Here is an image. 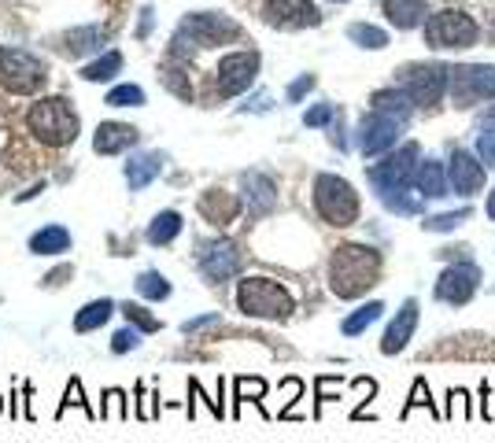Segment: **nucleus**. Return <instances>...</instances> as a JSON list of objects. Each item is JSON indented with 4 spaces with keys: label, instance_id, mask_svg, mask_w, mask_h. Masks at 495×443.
<instances>
[{
    "label": "nucleus",
    "instance_id": "1",
    "mask_svg": "<svg viewBox=\"0 0 495 443\" xmlns=\"http://www.w3.org/2000/svg\"><path fill=\"white\" fill-rule=\"evenodd\" d=\"M380 277V255L366 245H340L329 255V289L340 300L366 296Z\"/></svg>",
    "mask_w": 495,
    "mask_h": 443
},
{
    "label": "nucleus",
    "instance_id": "2",
    "mask_svg": "<svg viewBox=\"0 0 495 443\" xmlns=\"http://www.w3.org/2000/svg\"><path fill=\"white\" fill-rule=\"evenodd\" d=\"M225 42H241V26L222 12H197V15L181 19V26L174 33V45H170V60H185L197 49H215Z\"/></svg>",
    "mask_w": 495,
    "mask_h": 443
},
{
    "label": "nucleus",
    "instance_id": "3",
    "mask_svg": "<svg viewBox=\"0 0 495 443\" xmlns=\"http://www.w3.org/2000/svg\"><path fill=\"white\" fill-rule=\"evenodd\" d=\"M26 126H30V134L37 141L49 144V148L74 144V141H78V130H82L78 111H74L70 100H63V97H41L37 104H30Z\"/></svg>",
    "mask_w": 495,
    "mask_h": 443
},
{
    "label": "nucleus",
    "instance_id": "4",
    "mask_svg": "<svg viewBox=\"0 0 495 443\" xmlns=\"http://www.w3.org/2000/svg\"><path fill=\"white\" fill-rule=\"evenodd\" d=\"M237 310L244 318H259V321H285L296 303L289 296L285 285H278V281L270 277H244L237 285Z\"/></svg>",
    "mask_w": 495,
    "mask_h": 443
},
{
    "label": "nucleus",
    "instance_id": "5",
    "mask_svg": "<svg viewBox=\"0 0 495 443\" xmlns=\"http://www.w3.org/2000/svg\"><path fill=\"white\" fill-rule=\"evenodd\" d=\"M315 211L322 215L325 226L348 229L359 222V192L336 174H318L315 178Z\"/></svg>",
    "mask_w": 495,
    "mask_h": 443
},
{
    "label": "nucleus",
    "instance_id": "6",
    "mask_svg": "<svg viewBox=\"0 0 495 443\" xmlns=\"http://www.w3.org/2000/svg\"><path fill=\"white\" fill-rule=\"evenodd\" d=\"M45 82H49V63L45 60H37L33 52L15 49V45L0 49V86H5L8 93L30 97L37 89H45Z\"/></svg>",
    "mask_w": 495,
    "mask_h": 443
},
{
    "label": "nucleus",
    "instance_id": "7",
    "mask_svg": "<svg viewBox=\"0 0 495 443\" xmlns=\"http://www.w3.org/2000/svg\"><path fill=\"white\" fill-rule=\"evenodd\" d=\"M396 86L414 100V107H436L451 86V67L444 63H407L396 70Z\"/></svg>",
    "mask_w": 495,
    "mask_h": 443
},
{
    "label": "nucleus",
    "instance_id": "8",
    "mask_svg": "<svg viewBox=\"0 0 495 443\" xmlns=\"http://www.w3.org/2000/svg\"><path fill=\"white\" fill-rule=\"evenodd\" d=\"M417 155H422V148H417L414 141H407L399 152H392V155L380 159V163H373V167L366 171L373 192H377L380 199L396 196V192H407V185H410L414 174H417Z\"/></svg>",
    "mask_w": 495,
    "mask_h": 443
},
{
    "label": "nucleus",
    "instance_id": "9",
    "mask_svg": "<svg viewBox=\"0 0 495 443\" xmlns=\"http://www.w3.org/2000/svg\"><path fill=\"white\" fill-rule=\"evenodd\" d=\"M477 37H481V26L466 12H454V8L436 12L426 23L429 49H470V45H477Z\"/></svg>",
    "mask_w": 495,
    "mask_h": 443
},
{
    "label": "nucleus",
    "instance_id": "10",
    "mask_svg": "<svg viewBox=\"0 0 495 443\" xmlns=\"http://www.w3.org/2000/svg\"><path fill=\"white\" fill-rule=\"evenodd\" d=\"M259 74V52L255 49H241V52H225L215 67V100H230L237 93H244Z\"/></svg>",
    "mask_w": 495,
    "mask_h": 443
},
{
    "label": "nucleus",
    "instance_id": "11",
    "mask_svg": "<svg viewBox=\"0 0 495 443\" xmlns=\"http://www.w3.org/2000/svg\"><path fill=\"white\" fill-rule=\"evenodd\" d=\"M451 100L454 107H473L484 100H495V67L484 63H466V67H451Z\"/></svg>",
    "mask_w": 495,
    "mask_h": 443
},
{
    "label": "nucleus",
    "instance_id": "12",
    "mask_svg": "<svg viewBox=\"0 0 495 443\" xmlns=\"http://www.w3.org/2000/svg\"><path fill=\"white\" fill-rule=\"evenodd\" d=\"M197 266L204 273V281H211V285H222V281H230L241 273L244 266V252L234 245V240L225 236H215V240H204L200 252H197Z\"/></svg>",
    "mask_w": 495,
    "mask_h": 443
},
{
    "label": "nucleus",
    "instance_id": "13",
    "mask_svg": "<svg viewBox=\"0 0 495 443\" xmlns=\"http://www.w3.org/2000/svg\"><path fill=\"white\" fill-rule=\"evenodd\" d=\"M477 289H481V266L473 259H459L436 277L433 296L447 307H466L477 296Z\"/></svg>",
    "mask_w": 495,
    "mask_h": 443
},
{
    "label": "nucleus",
    "instance_id": "14",
    "mask_svg": "<svg viewBox=\"0 0 495 443\" xmlns=\"http://www.w3.org/2000/svg\"><path fill=\"white\" fill-rule=\"evenodd\" d=\"M262 23L274 30H307V26H318L322 15L311 0H266Z\"/></svg>",
    "mask_w": 495,
    "mask_h": 443
},
{
    "label": "nucleus",
    "instance_id": "15",
    "mask_svg": "<svg viewBox=\"0 0 495 443\" xmlns=\"http://www.w3.org/2000/svg\"><path fill=\"white\" fill-rule=\"evenodd\" d=\"M399 126H403L399 118H392V115H385V111H370L362 123H359V152H362L366 159L385 155V152L396 144Z\"/></svg>",
    "mask_w": 495,
    "mask_h": 443
},
{
    "label": "nucleus",
    "instance_id": "16",
    "mask_svg": "<svg viewBox=\"0 0 495 443\" xmlns=\"http://www.w3.org/2000/svg\"><path fill=\"white\" fill-rule=\"evenodd\" d=\"M447 181H451V189L459 192L463 199H470V196H477V192L484 189V163H481V159H473L470 152L459 148V152L451 155Z\"/></svg>",
    "mask_w": 495,
    "mask_h": 443
},
{
    "label": "nucleus",
    "instance_id": "17",
    "mask_svg": "<svg viewBox=\"0 0 495 443\" xmlns=\"http://www.w3.org/2000/svg\"><path fill=\"white\" fill-rule=\"evenodd\" d=\"M241 189H244V204L252 218H266L278 208V185L266 178L262 171H244L241 174Z\"/></svg>",
    "mask_w": 495,
    "mask_h": 443
},
{
    "label": "nucleus",
    "instance_id": "18",
    "mask_svg": "<svg viewBox=\"0 0 495 443\" xmlns=\"http://www.w3.org/2000/svg\"><path fill=\"white\" fill-rule=\"evenodd\" d=\"M429 358H495V340L491 337H447L440 347L426 351Z\"/></svg>",
    "mask_w": 495,
    "mask_h": 443
},
{
    "label": "nucleus",
    "instance_id": "19",
    "mask_svg": "<svg viewBox=\"0 0 495 443\" xmlns=\"http://www.w3.org/2000/svg\"><path fill=\"white\" fill-rule=\"evenodd\" d=\"M414 329H417V300H407L403 310L392 318V326L385 329V337H380V351H385V355H399L410 344Z\"/></svg>",
    "mask_w": 495,
    "mask_h": 443
},
{
    "label": "nucleus",
    "instance_id": "20",
    "mask_svg": "<svg viewBox=\"0 0 495 443\" xmlns=\"http://www.w3.org/2000/svg\"><path fill=\"white\" fill-rule=\"evenodd\" d=\"M137 141H141V134L126 123H100L93 134V152L96 155H119V152L133 148Z\"/></svg>",
    "mask_w": 495,
    "mask_h": 443
},
{
    "label": "nucleus",
    "instance_id": "21",
    "mask_svg": "<svg viewBox=\"0 0 495 443\" xmlns=\"http://www.w3.org/2000/svg\"><path fill=\"white\" fill-rule=\"evenodd\" d=\"M197 211H200V215H204V222H211V226H230V222L237 218V211H241V199H237L234 192L207 189V192L200 196Z\"/></svg>",
    "mask_w": 495,
    "mask_h": 443
},
{
    "label": "nucleus",
    "instance_id": "22",
    "mask_svg": "<svg viewBox=\"0 0 495 443\" xmlns=\"http://www.w3.org/2000/svg\"><path fill=\"white\" fill-rule=\"evenodd\" d=\"M163 163L167 159L160 155V152H137V155H130V163H126V185L133 189V192H141V189H148L151 181H156L160 174H163Z\"/></svg>",
    "mask_w": 495,
    "mask_h": 443
},
{
    "label": "nucleus",
    "instance_id": "23",
    "mask_svg": "<svg viewBox=\"0 0 495 443\" xmlns=\"http://www.w3.org/2000/svg\"><path fill=\"white\" fill-rule=\"evenodd\" d=\"M380 12L389 15V23L396 30H414V26L426 23L429 5H426V0H380Z\"/></svg>",
    "mask_w": 495,
    "mask_h": 443
},
{
    "label": "nucleus",
    "instance_id": "24",
    "mask_svg": "<svg viewBox=\"0 0 495 443\" xmlns=\"http://www.w3.org/2000/svg\"><path fill=\"white\" fill-rule=\"evenodd\" d=\"M104 42H107V30H104V26H78V30H70V33L63 37V52H67L70 60L93 56V52L104 49Z\"/></svg>",
    "mask_w": 495,
    "mask_h": 443
},
{
    "label": "nucleus",
    "instance_id": "25",
    "mask_svg": "<svg viewBox=\"0 0 495 443\" xmlns=\"http://www.w3.org/2000/svg\"><path fill=\"white\" fill-rule=\"evenodd\" d=\"M414 189L422 192L426 199H444L451 192V181H447V171L436 163V159H426L417 163V174H414Z\"/></svg>",
    "mask_w": 495,
    "mask_h": 443
},
{
    "label": "nucleus",
    "instance_id": "26",
    "mask_svg": "<svg viewBox=\"0 0 495 443\" xmlns=\"http://www.w3.org/2000/svg\"><path fill=\"white\" fill-rule=\"evenodd\" d=\"M181 215L178 211H160L156 218L148 222V229H144V240L151 248H167V245H174L178 240V233H181Z\"/></svg>",
    "mask_w": 495,
    "mask_h": 443
},
{
    "label": "nucleus",
    "instance_id": "27",
    "mask_svg": "<svg viewBox=\"0 0 495 443\" xmlns=\"http://www.w3.org/2000/svg\"><path fill=\"white\" fill-rule=\"evenodd\" d=\"M30 252L33 255H63L70 252V229L63 226H45L30 236Z\"/></svg>",
    "mask_w": 495,
    "mask_h": 443
},
{
    "label": "nucleus",
    "instance_id": "28",
    "mask_svg": "<svg viewBox=\"0 0 495 443\" xmlns=\"http://www.w3.org/2000/svg\"><path fill=\"white\" fill-rule=\"evenodd\" d=\"M115 310H119L115 300H93V303H86L78 314H74V333H93V329L107 326V318L115 314Z\"/></svg>",
    "mask_w": 495,
    "mask_h": 443
},
{
    "label": "nucleus",
    "instance_id": "29",
    "mask_svg": "<svg viewBox=\"0 0 495 443\" xmlns=\"http://www.w3.org/2000/svg\"><path fill=\"white\" fill-rule=\"evenodd\" d=\"M370 107H373V111H385V115H392V118H399V123H407L414 100L396 86V89H380V93H373V97H370Z\"/></svg>",
    "mask_w": 495,
    "mask_h": 443
},
{
    "label": "nucleus",
    "instance_id": "30",
    "mask_svg": "<svg viewBox=\"0 0 495 443\" xmlns=\"http://www.w3.org/2000/svg\"><path fill=\"white\" fill-rule=\"evenodd\" d=\"M123 70V52H115V49H107V52H100L93 63H86L82 67V78L86 82H111Z\"/></svg>",
    "mask_w": 495,
    "mask_h": 443
},
{
    "label": "nucleus",
    "instance_id": "31",
    "mask_svg": "<svg viewBox=\"0 0 495 443\" xmlns=\"http://www.w3.org/2000/svg\"><path fill=\"white\" fill-rule=\"evenodd\" d=\"M380 314H385V303H380V300L362 303L355 314H348L344 321H340V333H344V337H359V333H366V329L373 326V321H377Z\"/></svg>",
    "mask_w": 495,
    "mask_h": 443
},
{
    "label": "nucleus",
    "instance_id": "32",
    "mask_svg": "<svg viewBox=\"0 0 495 443\" xmlns=\"http://www.w3.org/2000/svg\"><path fill=\"white\" fill-rule=\"evenodd\" d=\"M133 289H137V296H144V300H151V303H160V300L170 296V281H167L160 270H144V273H137Z\"/></svg>",
    "mask_w": 495,
    "mask_h": 443
},
{
    "label": "nucleus",
    "instance_id": "33",
    "mask_svg": "<svg viewBox=\"0 0 495 443\" xmlns=\"http://www.w3.org/2000/svg\"><path fill=\"white\" fill-rule=\"evenodd\" d=\"M70 407L86 411V418H89V421H96V418H100V411H93V407H89V399H86V392H82V381H78V377H70V384H67V392H63V402H60L56 418H63Z\"/></svg>",
    "mask_w": 495,
    "mask_h": 443
},
{
    "label": "nucleus",
    "instance_id": "34",
    "mask_svg": "<svg viewBox=\"0 0 495 443\" xmlns=\"http://www.w3.org/2000/svg\"><path fill=\"white\" fill-rule=\"evenodd\" d=\"M348 37L359 45V49H385L389 45V33L380 26H370V23H352L348 26Z\"/></svg>",
    "mask_w": 495,
    "mask_h": 443
},
{
    "label": "nucleus",
    "instance_id": "35",
    "mask_svg": "<svg viewBox=\"0 0 495 443\" xmlns=\"http://www.w3.org/2000/svg\"><path fill=\"white\" fill-rule=\"evenodd\" d=\"M119 314L130 321L133 329H141V333H160V329H163V321H160L156 314H151V310H144L141 303H123Z\"/></svg>",
    "mask_w": 495,
    "mask_h": 443
},
{
    "label": "nucleus",
    "instance_id": "36",
    "mask_svg": "<svg viewBox=\"0 0 495 443\" xmlns=\"http://www.w3.org/2000/svg\"><path fill=\"white\" fill-rule=\"evenodd\" d=\"M104 104H107V107H141V104H144V89L133 86V82L115 86V89H111V93L104 97Z\"/></svg>",
    "mask_w": 495,
    "mask_h": 443
},
{
    "label": "nucleus",
    "instance_id": "37",
    "mask_svg": "<svg viewBox=\"0 0 495 443\" xmlns=\"http://www.w3.org/2000/svg\"><path fill=\"white\" fill-rule=\"evenodd\" d=\"M100 418H115V421H126V418H130V407H126V392H123V388H107V392H104V407H100Z\"/></svg>",
    "mask_w": 495,
    "mask_h": 443
},
{
    "label": "nucleus",
    "instance_id": "38",
    "mask_svg": "<svg viewBox=\"0 0 495 443\" xmlns=\"http://www.w3.org/2000/svg\"><path fill=\"white\" fill-rule=\"evenodd\" d=\"M470 218V208H459V211H444V215H433V218H426L422 226H426V233H451L459 222H466Z\"/></svg>",
    "mask_w": 495,
    "mask_h": 443
},
{
    "label": "nucleus",
    "instance_id": "39",
    "mask_svg": "<svg viewBox=\"0 0 495 443\" xmlns=\"http://www.w3.org/2000/svg\"><path fill=\"white\" fill-rule=\"evenodd\" d=\"M163 86L174 93V97H181V100H193V86H188V74L181 70V67H163Z\"/></svg>",
    "mask_w": 495,
    "mask_h": 443
},
{
    "label": "nucleus",
    "instance_id": "40",
    "mask_svg": "<svg viewBox=\"0 0 495 443\" xmlns=\"http://www.w3.org/2000/svg\"><path fill=\"white\" fill-rule=\"evenodd\" d=\"M266 395V381L262 377H237V407L241 402H259Z\"/></svg>",
    "mask_w": 495,
    "mask_h": 443
},
{
    "label": "nucleus",
    "instance_id": "41",
    "mask_svg": "<svg viewBox=\"0 0 495 443\" xmlns=\"http://www.w3.org/2000/svg\"><path fill=\"white\" fill-rule=\"evenodd\" d=\"M141 329H133L130 326V321H126V329H119L115 337H111V351H115V355H126V351H137L141 347Z\"/></svg>",
    "mask_w": 495,
    "mask_h": 443
},
{
    "label": "nucleus",
    "instance_id": "42",
    "mask_svg": "<svg viewBox=\"0 0 495 443\" xmlns=\"http://www.w3.org/2000/svg\"><path fill=\"white\" fill-rule=\"evenodd\" d=\"M417 407H426V411H433V399H429V384L417 377L414 381V392H410V402H403V418H410Z\"/></svg>",
    "mask_w": 495,
    "mask_h": 443
},
{
    "label": "nucleus",
    "instance_id": "43",
    "mask_svg": "<svg viewBox=\"0 0 495 443\" xmlns=\"http://www.w3.org/2000/svg\"><path fill=\"white\" fill-rule=\"evenodd\" d=\"M215 326H222L218 310H211V314H200V318H188V321H181V333H185V337H197V333H204V329H215Z\"/></svg>",
    "mask_w": 495,
    "mask_h": 443
},
{
    "label": "nucleus",
    "instance_id": "44",
    "mask_svg": "<svg viewBox=\"0 0 495 443\" xmlns=\"http://www.w3.org/2000/svg\"><path fill=\"white\" fill-rule=\"evenodd\" d=\"M385 208H389L392 215H417V211H422V204H417L414 196H407V192H403V196H399V192H396V196H385Z\"/></svg>",
    "mask_w": 495,
    "mask_h": 443
},
{
    "label": "nucleus",
    "instance_id": "45",
    "mask_svg": "<svg viewBox=\"0 0 495 443\" xmlns=\"http://www.w3.org/2000/svg\"><path fill=\"white\" fill-rule=\"evenodd\" d=\"M333 118H336V107L333 104H315L307 115H303V126H325V123H333Z\"/></svg>",
    "mask_w": 495,
    "mask_h": 443
},
{
    "label": "nucleus",
    "instance_id": "46",
    "mask_svg": "<svg viewBox=\"0 0 495 443\" xmlns=\"http://www.w3.org/2000/svg\"><path fill=\"white\" fill-rule=\"evenodd\" d=\"M156 399H160V395H148V392H144V384H137V418H141V421H151V418L160 414Z\"/></svg>",
    "mask_w": 495,
    "mask_h": 443
},
{
    "label": "nucleus",
    "instance_id": "47",
    "mask_svg": "<svg viewBox=\"0 0 495 443\" xmlns=\"http://www.w3.org/2000/svg\"><path fill=\"white\" fill-rule=\"evenodd\" d=\"M477 155H481V163H484V167L495 171V130H488V134L477 137Z\"/></svg>",
    "mask_w": 495,
    "mask_h": 443
},
{
    "label": "nucleus",
    "instance_id": "48",
    "mask_svg": "<svg viewBox=\"0 0 495 443\" xmlns=\"http://www.w3.org/2000/svg\"><path fill=\"white\" fill-rule=\"evenodd\" d=\"M311 89H315V74H303V78H296V82L289 86V93H285V97H289V104H299V100L307 97Z\"/></svg>",
    "mask_w": 495,
    "mask_h": 443
},
{
    "label": "nucleus",
    "instance_id": "49",
    "mask_svg": "<svg viewBox=\"0 0 495 443\" xmlns=\"http://www.w3.org/2000/svg\"><path fill=\"white\" fill-rule=\"evenodd\" d=\"M447 399H451V418H459V414L466 418V392L451 388V395H447Z\"/></svg>",
    "mask_w": 495,
    "mask_h": 443
},
{
    "label": "nucleus",
    "instance_id": "50",
    "mask_svg": "<svg viewBox=\"0 0 495 443\" xmlns=\"http://www.w3.org/2000/svg\"><path fill=\"white\" fill-rule=\"evenodd\" d=\"M188 392L204 399V392H200V381H188ZM207 407H211V414H215V418H225V407H222L218 399H207Z\"/></svg>",
    "mask_w": 495,
    "mask_h": 443
},
{
    "label": "nucleus",
    "instance_id": "51",
    "mask_svg": "<svg viewBox=\"0 0 495 443\" xmlns=\"http://www.w3.org/2000/svg\"><path fill=\"white\" fill-rule=\"evenodd\" d=\"M70 273H74L70 266H60V270H52V273H49V277L41 281V285H45V289H60V285H63V281H67Z\"/></svg>",
    "mask_w": 495,
    "mask_h": 443
},
{
    "label": "nucleus",
    "instance_id": "52",
    "mask_svg": "<svg viewBox=\"0 0 495 443\" xmlns=\"http://www.w3.org/2000/svg\"><path fill=\"white\" fill-rule=\"evenodd\" d=\"M37 192H45V185H30L26 192H19V204H23V199H33Z\"/></svg>",
    "mask_w": 495,
    "mask_h": 443
},
{
    "label": "nucleus",
    "instance_id": "53",
    "mask_svg": "<svg viewBox=\"0 0 495 443\" xmlns=\"http://www.w3.org/2000/svg\"><path fill=\"white\" fill-rule=\"evenodd\" d=\"M488 218L495 222V189H491V199H488Z\"/></svg>",
    "mask_w": 495,
    "mask_h": 443
},
{
    "label": "nucleus",
    "instance_id": "54",
    "mask_svg": "<svg viewBox=\"0 0 495 443\" xmlns=\"http://www.w3.org/2000/svg\"><path fill=\"white\" fill-rule=\"evenodd\" d=\"M0 414H5V395H0Z\"/></svg>",
    "mask_w": 495,
    "mask_h": 443
},
{
    "label": "nucleus",
    "instance_id": "55",
    "mask_svg": "<svg viewBox=\"0 0 495 443\" xmlns=\"http://www.w3.org/2000/svg\"><path fill=\"white\" fill-rule=\"evenodd\" d=\"M333 5H344V0H333Z\"/></svg>",
    "mask_w": 495,
    "mask_h": 443
}]
</instances>
